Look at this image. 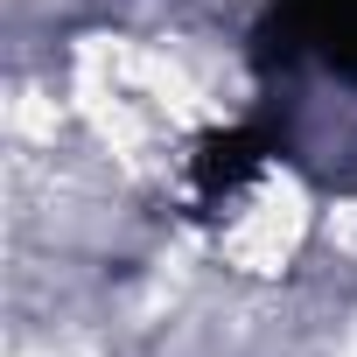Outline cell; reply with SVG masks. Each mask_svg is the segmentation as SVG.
<instances>
[{
  "label": "cell",
  "instance_id": "1",
  "mask_svg": "<svg viewBox=\"0 0 357 357\" xmlns=\"http://www.w3.org/2000/svg\"><path fill=\"white\" fill-rule=\"evenodd\" d=\"M308 29L329 63L357 70V0H308Z\"/></svg>",
  "mask_w": 357,
  "mask_h": 357
}]
</instances>
